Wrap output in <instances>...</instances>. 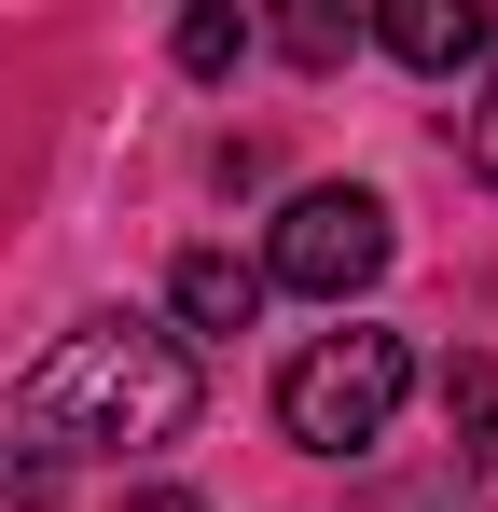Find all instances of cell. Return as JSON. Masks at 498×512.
<instances>
[{
    "label": "cell",
    "mask_w": 498,
    "mask_h": 512,
    "mask_svg": "<svg viewBox=\"0 0 498 512\" xmlns=\"http://www.w3.org/2000/svg\"><path fill=\"white\" fill-rule=\"evenodd\" d=\"M194 346L153 319H83L14 374V416L42 429V457H153L194 429Z\"/></svg>",
    "instance_id": "cell-1"
},
{
    "label": "cell",
    "mask_w": 498,
    "mask_h": 512,
    "mask_svg": "<svg viewBox=\"0 0 498 512\" xmlns=\"http://www.w3.org/2000/svg\"><path fill=\"white\" fill-rule=\"evenodd\" d=\"M277 42H291L305 70H332V56L360 42V14H332V0H305V14H277Z\"/></svg>",
    "instance_id": "cell-7"
},
{
    "label": "cell",
    "mask_w": 498,
    "mask_h": 512,
    "mask_svg": "<svg viewBox=\"0 0 498 512\" xmlns=\"http://www.w3.org/2000/svg\"><path fill=\"white\" fill-rule=\"evenodd\" d=\"M374 42H388L402 70H471V56L498 42V14H485V0H388Z\"/></svg>",
    "instance_id": "cell-4"
},
{
    "label": "cell",
    "mask_w": 498,
    "mask_h": 512,
    "mask_svg": "<svg viewBox=\"0 0 498 512\" xmlns=\"http://www.w3.org/2000/svg\"><path fill=\"white\" fill-rule=\"evenodd\" d=\"M236 56H249V14L194 0V14H180V70H236Z\"/></svg>",
    "instance_id": "cell-6"
},
{
    "label": "cell",
    "mask_w": 498,
    "mask_h": 512,
    "mask_svg": "<svg viewBox=\"0 0 498 512\" xmlns=\"http://www.w3.org/2000/svg\"><path fill=\"white\" fill-rule=\"evenodd\" d=\"M443 416H457V443L498 429V374H485V360H443Z\"/></svg>",
    "instance_id": "cell-8"
},
{
    "label": "cell",
    "mask_w": 498,
    "mask_h": 512,
    "mask_svg": "<svg viewBox=\"0 0 498 512\" xmlns=\"http://www.w3.org/2000/svg\"><path fill=\"white\" fill-rule=\"evenodd\" d=\"M471 167L498 180V84H485V111H471Z\"/></svg>",
    "instance_id": "cell-10"
},
{
    "label": "cell",
    "mask_w": 498,
    "mask_h": 512,
    "mask_svg": "<svg viewBox=\"0 0 498 512\" xmlns=\"http://www.w3.org/2000/svg\"><path fill=\"white\" fill-rule=\"evenodd\" d=\"M0 512H56V457L42 443H0Z\"/></svg>",
    "instance_id": "cell-9"
},
{
    "label": "cell",
    "mask_w": 498,
    "mask_h": 512,
    "mask_svg": "<svg viewBox=\"0 0 498 512\" xmlns=\"http://www.w3.org/2000/svg\"><path fill=\"white\" fill-rule=\"evenodd\" d=\"M166 305H180V333H249V319H263V263H236V250H180Z\"/></svg>",
    "instance_id": "cell-5"
},
{
    "label": "cell",
    "mask_w": 498,
    "mask_h": 512,
    "mask_svg": "<svg viewBox=\"0 0 498 512\" xmlns=\"http://www.w3.org/2000/svg\"><path fill=\"white\" fill-rule=\"evenodd\" d=\"M125 512H208V499H180V485H153V499H125Z\"/></svg>",
    "instance_id": "cell-11"
},
{
    "label": "cell",
    "mask_w": 498,
    "mask_h": 512,
    "mask_svg": "<svg viewBox=\"0 0 498 512\" xmlns=\"http://www.w3.org/2000/svg\"><path fill=\"white\" fill-rule=\"evenodd\" d=\"M388 277V208L360 194V180H332V194H291L277 208V250H263V291H305V305H346V291H374Z\"/></svg>",
    "instance_id": "cell-3"
},
{
    "label": "cell",
    "mask_w": 498,
    "mask_h": 512,
    "mask_svg": "<svg viewBox=\"0 0 498 512\" xmlns=\"http://www.w3.org/2000/svg\"><path fill=\"white\" fill-rule=\"evenodd\" d=\"M402 388H415V346L402 333H319V346H291V374H277V429L305 443V457H360V443H388V416H402Z\"/></svg>",
    "instance_id": "cell-2"
}]
</instances>
